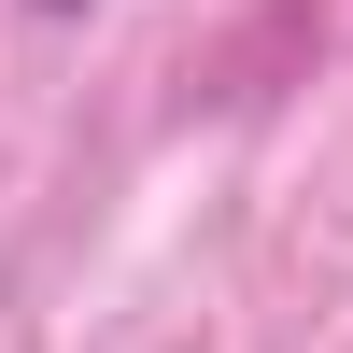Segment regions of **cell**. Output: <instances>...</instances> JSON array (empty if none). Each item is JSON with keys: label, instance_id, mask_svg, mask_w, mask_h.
<instances>
[{"label": "cell", "instance_id": "cell-1", "mask_svg": "<svg viewBox=\"0 0 353 353\" xmlns=\"http://www.w3.org/2000/svg\"><path fill=\"white\" fill-rule=\"evenodd\" d=\"M28 14H85V0H28Z\"/></svg>", "mask_w": 353, "mask_h": 353}]
</instances>
